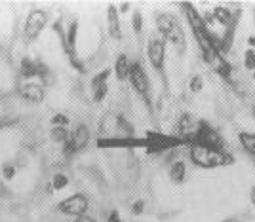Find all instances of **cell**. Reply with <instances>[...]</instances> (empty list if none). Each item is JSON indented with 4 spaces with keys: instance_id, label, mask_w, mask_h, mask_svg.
<instances>
[{
    "instance_id": "cell-1",
    "label": "cell",
    "mask_w": 255,
    "mask_h": 222,
    "mask_svg": "<svg viewBox=\"0 0 255 222\" xmlns=\"http://www.w3.org/2000/svg\"><path fill=\"white\" fill-rule=\"evenodd\" d=\"M189 156H191L192 163H194L196 167H202V169L225 167V165H231L234 161V158L227 150H217V148L204 147V145H198V143H191Z\"/></svg>"
},
{
    "instance_id": "cell-2",
    "label": "cell",
    "mask_w": 255,
    "mask_h": 222,
    "mask_svg": "<svg viewBox=\"0 0 255 222\" xmlns=\"http://www.w3.org/2000/svg\"><path fill=\"white\" fill-rule=\"evenodd\" d=\"M156 29H158V34L166 40V42H171L177 52L183 53L185 48H187V38H185V32L181 29L179 21L170 15V13H158L156 17Z\"/></svg>"
},
{
    "instance_id": "cell-3",
    "label": "cell",
    "mask_w": 255,
    "mask_h": 222,
    "mask_svg": "<svg viewBox=\"0 0 255 222\" xmlns=\"http://www.w3.org/2000/svg\"><path fill=\"white\" fill-rule=\"evenodd\" d=\"M59 213L63 215H71V217H82L86 211H88V198L84 194H73L69 198H65L59 205H57Z\"/></svg>"
},
{
    "instance_id": "cell-4",
    "label": "cell",
    "mask_w": 255,
    "mask_h": 222,
    "mask_svg": "<svg viewBox=\"0 0 255 222\" xmlns=\"http://www.w3.org/2000/svg\"><path fill=\"white\" fill-rule=\"evenodd\" d=\"M88 141H90V131H88V127L84 124H78V126L69 133V137L65 141V154H75L78 150H82V148L88 145Z\"/></svg>"
},
{
    "instance_id": "cell-5",
    "label": "cell",
    "mask_w": 255,
    "mask_h": 222,
    "mask_svg": "<svg viewBox=\"0 0 255 222\" xmlns=\"http://www.w3.org/2000/svg\"><path fill=\"white\" fill-rule=\"evenodd\" d=\"M147 55H149L150 65H152L156 71H162V69H164V61H166V40H164L160 34H154L149 40Z\"/></svg>"
},
{
    "instance_id": "cell-6",
    "label": "cell",
    "mask_w": 255,
    "mask_h": 222,
    "mask_svg": "<svg viewBox=\"0 0 255 222\" xmlns=\"http://www.w3.org/2000/svg\"><path fill=\"white\" fill-rule=\"evenodd\" d=\"M129 84L137 91L139 95L145 101H149V76L143 71L141 63H131V71H129Z\"/></svg>"
},
{
    "instance_id": "cell-7",
    "label": "cell",
    "mask_w": 255,
    "mask_h": 222,
    "mask_svg": "<svg viewBox=\"0 0 255 222\" xmlns=\"http://www.w3.org/2000/svg\"><path fill=\"white\" fill-rule=\"evenodd\" d=\"M46 21H48L46 11L32 10L31 13L27 15V21H25V27H23V31H25V38H27V40H34V38L40 34V31L46 27Z\"/></svg>"
},
{
    "instance_id": "cell-8",
    "label": "cell",
    "mask_w": 255,
    "mask_h": 222,
    "mask_svg": "<svg viewBox=\"0 0 255 222\" xmlns=\"http://www.w3.org/2000/svg\"><path fill=\"white\" fill-rule=\"evenodd\" d=\"M109 74H111V71L103 69L101 73H97L92 78L90 87H92V99H94V103H101L107 97V78H109Z\"/></svg>"
},
{
    "instance_id": "cell-9",
    "label": "cell",
    "mask_w": 255,
    "mask_h": 222,
    "mask_svg": "<svg viewBox=\"0 0 255 222\" xmlns=\"http://www.w3.org/2000/svg\"><path fill=\"white\" fill-rule=\"evenodd\" d=\"M19 91H21L23 99H27V101H31V103H42L44 99H46V91H44L42 85L27 84V85H23Z\"/></svg>"
},
{
    "instance_id": "cell-10",
    "label": "cell",
    "mask_w": 255,
    "mask_h": 222,
    "mask_svg": "<svg viewBox=\"0 0 255 222\" xmlns=\"http://www.w3.org/2000/svg\"><path fill=\"white\" fill-rule=\"evenodd\" d=\"M107 21H109V34L113 38H120L122 32H120V19H118V10L115 6H109L107 10Z\"/></svg>"
},
{
    "instance_id": "cell-11",
    "label": "cell",
    "mask_w": 255,
    "mask_h": 222,
    "mask_svg": "<svg viewBox=\"0 0 255 222\" xmlns=\"http://www.w3.org/2000/svg\"><path fill=\"white\" fill-rule=\"evenodd\" d=\"M129 71H131V63L128 61L126 55H118V59L115 61V74L120 82H124L129 78Z\"/></svg>"
},
{
    "instance_id": "cell-12",
    "label": "cell",
    "mask_w": 255,
    "mask_h": 222,
    "mask_svg": "<svg viewBox=\"0 0 255 222\" xmlns=\"http://www.w3.org/2000/svg\"><path fill=\"white\" fill-rule=\"evenodd\" d=\"M187 177V165L183 163V161H173L170 167V179L171 182H175V184H181L183 180Z\"/></svg>"
},
{
    "instance_id": "cell-13",
    "label": "cell",
    "mask_w": 255,
    "mask_h": 222,
    "mask_svg": "<svg viewBox=\"0 0 255 222\" xmlns=\"http://www.w3.org/2000/svg\"><path fill=\"white\" fill-rule=\"evenodd\" d=\"M21 74L25 76V78H34V76H36V63L31 61V59H23Z\"/></svg>"
},
{
    "instance_id": "cell-14",
    "label": "cell",
    "mask_w": 255,
    "mask_h": 222,
    "mask_svg": "<svg viewBox=\"0 0 255 222\" xmlns=\"http://www.w3.org/2000/svg\"><path fill=\"white\" fill-rule=\"evenodd\" d=\"M240 143L244 147L246 152L255 148V133H240Z\"/></svg>"
},
{
    "instance_id": "cell-15",
    "label": "cell",
    "mask_w": 255,
    "mask_h": 222,
    "mask_svg": "<svg viewBox=\"0 0 255 222\" xmlns=\"http://www.w3.org/2000/svg\"><path fill=\"white\" fill-rule=\"evenodd\" d=\"M71 131H67V127H52V139L57 143H65Z\"/></svg>"
},
{
    "instance_id": "cell-16",
    "label": "cell",
    "mask_w": 255,
    "mask_h": 222,
    "mask_svg": "<svg viewBox=\"0 0 255 222\" xmlns=\"http://www.w3.org/2000/svg\"><path fill=\"white\" fill-rule=\"evenodd\" d=\"M202 89H204L202 76H192L191 82H189V91H192V93H200Z\"/></svg>"
},
{
    "instance_id": "cell-17",
    "label": "cell",
    "mask_w": 255,
    "mask_h": 222,
    "mask_svg": "<svg viewBox=\"0 0 255 222\" xmlns=\"http://www.w3.org/2000/svg\"><path fill=\"white\" fill-rule=\"evenodd\" d=\"M244 69L255 73V50H246L244 53Z\"/></svg>"
},
{
    "instance_id": "cell-18",
    "label": "cell",
    "mask_w": 255,
    "mask_h": 222,
    "mask_svg": "<svg viewBox=\"0 0 255 222\" xmlns=\"http://www.w3.org/2000/svg\"><path fill=\"white\" fill-rule=\"evenodd\" d=\"M53 184V188H55V190H61V188H65V186H67V184H69V179H67V177H65L63 173H57V175H55V177H53V180H52Z\"/></svg>"
},
{
    "instance_id": "cell-19",
    "label": "cell",
    "mask_w": 255,
    "mask_h": 222,
    "mask_svg": "<svg viewBox=\"0 0 255 222\" xmlns=\"http://www.w3.org/2000/svg\"><path fill=\"white\" fill-rule=\"evenodd\" d=\"M67 124H69V118L65 116V114H55V116L52 118L53 127H67Z\"/></svg>"
},
{
    "instance_id": "cell-20",
    "label": "cell",
    "mask_w": 255,
    "mask_h": 222,
    "mask_svg": "<svg viewBox=\"0 0 255 222\" xmlns=\"http://www.w3.org/2000/svg\"><path fill=\"white\" fill-rule=\"evenodd\" d=\"M131 23H133V31L137 32V34L143 31V17H141V13H139V11L137 13H133V21Z\"/></svg>"
},
{
    "instance_id": "cell-21",
    "label": "cell",
    "mask_w": 255,
    "mask_h": 222,
    "mask_svg": "<svg viewBox=\"0 0 255 222\" xmlns=\"http://www.w3.org/2000/svg\"><path fill=\"white\" fill-rule=\"evenodd\" d=\"M13 175H15V169L11 167L10 163H6V165H4V177H6V179H11Z\"/></svg>"
},
{
    "instance_id": "cell-22",
    "label": "cell",
    "mask_w": 255,
    "mask_h": 222,
    "mask_svg": "<svg viewBox=\"0 0 255 222\" xmlns=\"http://www.w3.org/2000/svg\"><path fill=\"white\" fill-rule=\"evenodd\" d=\"M143 207H145V203H143V201L141 200L135 201V203H133V213H135V215H141V213H143Z\"/></svg>"
},
{
    "instance_id": "cell-23",
    "label": "cell",
    "mask_w": 255,
    "mask_h": 222,
    "mask_svg": "<svg viewBox=\"0 0 255 222\" xmlns=\"http://www.w3.org/2000/svg\"><path fill=\"white\" fill-rule=\"evenodd\" d=\"M107 222H122V221H120V217H118L117 211H111V213H109V219H107Z\"/></svg>"
},
{
    "instance_id": "cell-24",
    "label": "cell",
    "mask_w": 255,
    "mask_h": 222,
    "mask_svg": "<svg viewBox=\"0 0 255 222\" xmlns=\"http://www.w3.org/2000/svg\"><path fill=\"white\" fill-rule=\"evenodd\" d=\"M75 222H97L94 217H90V215H82V217H78Z\"/></svg>"
},
{
    "instance_id": "cell-25",
    "label": "cell",
    "mask_w": 255,
    "mask_h": 222,
    "mask_svg": "<svg viewBox=\"0 0 255 222\" xmlns=\"http://www.w3.org/2000/svg\"><path fill=\"white\" fill-rule=\"evenodd\" d=\"M248 46H250V50H255V36H250V38H248Z\"/></svg>"
},
{
    "instance_id": "cell-26",
    "label": "cell",
    "mask_w": 255,
    "mask_h": 222,
    "mask_svg": "<svg viewBox=\"0 0 255 222\" xmlns=\"http://www.w3.org/2000/svg\"><path fill=\"white\" fill-rule=\"evenodd\" d=\"M129 10V4H122V6H120V11H128Z\"/></svg>"
},
{
    "instance_id": "cell-27",
    "label": "cell",
    "mask_w": 255,
    "mask_h": 222,
    "mask_svg": "<svg viewBox=\"0 0 255 222\" xmlns=\"http://www.w3.org/2000/svg\"><path fill=\"white\" fill-rule=\"evenodd\" d=\"M252 201H254V205H255V188L252 190Z\"/></svg>"
},
{
    "instance_id": "cell-28",
    "label": "cell",
    "mask_w": 255,
    "mask_h": 222,
    "mask_svg": "<svg viewBox=\"0 0 255 222\" xmlns=\"http://www.w3.org/2000/svg\"><path fill=\"white\" fill-rule=\"evenodd\" d=\"M254 116H255V105H254Z\"/></svg>"
},
{
    "instance_id": "cell-29",
    "label": "cell",
    "mask_w": 255,
    "mask_h": 222,
    "mask_svg": "<svg viewBox=\"0 0 255 222\" xmlns=\"http://www.w3.org/2000/svg\"><path fill=\"white\" fill-rule=\"evenodd\" d=\"M254 82H255V73H254Z\"/></svg>"
}]
</instances>
